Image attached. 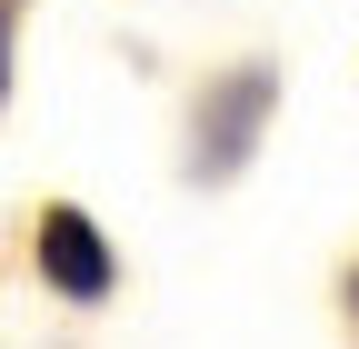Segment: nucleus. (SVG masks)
<instances>
[{"mask_svg": "<svg viewBox=\"0 0 359 349\" xmlns=\"http://www.w3.org/2000/svg\"><path fill=\"white\" fill-rule=\"evenodd\" d=\"M269 100H280V70H269V60H240L230 80H210V100L190 120V180H230V170L259 150Z\"/></svg>", "mask_w": 359, "mask_h": 349, "instance_id": "1", "label": "nucleus"}, {"mask_svg": "<svg viewBox=\"0 0 359 349\" xmlns=\"http://www.w3.org/2000/svg\"><path fill=\"white\" fill-rule=\"evenodd\" d=\"M40 280H50L60 299H110V240H100V220H90V210H70V200H50L40 210Z\"/></svg>", "mask_w": 359, "mask_h": 349, "instance_id": "2", "label": "nucleus"}, {"mask_svg": "<svg viewBox=\"0 0 359 349\" xmlns=\"http://www.w3.org/2000/svg\"><path fill=\"white\" fill-rule=\"evenodd\" d=\"M349 310H359V280H349Z\"/></svg>", "mask_w": 359, "mask_h": 349, "instance_id": "3", "label": "nucleus"}]
</instances>
